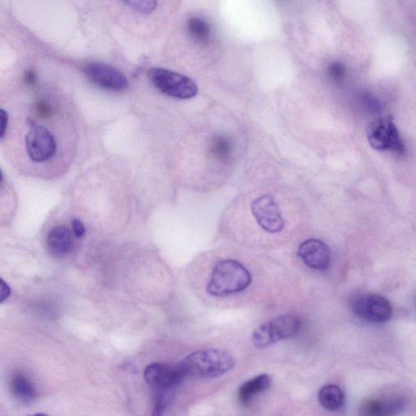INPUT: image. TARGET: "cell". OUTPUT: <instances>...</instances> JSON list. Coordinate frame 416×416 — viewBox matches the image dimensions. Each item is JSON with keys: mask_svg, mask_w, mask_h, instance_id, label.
Listing matches in <instances>:
<instances>
[{"mask_svg": "<svg viewBox=\"0 0 416 416\" xmlns=\"http://www.w3.org/2000/svg\"><path fill=\"white\" fill-rule=\"evenodd\" d=\"M184 378H217L231 371L235 360L227 350L210 349L195 351L178 365Z\"/></svg>", "mask_w": 416, "mask_h": 416, "instance_id": "6da1fadb", "label": "cell"}, {"mask_svg": "<svg viewBox=\"0 0 416 416\" xmlns=\"http://www.w3.org/2000/svg\"><path fill=\"white\" fill-rule=\"evenodd\" d=\"M252 280V274L241 263L224 259L215 264L206 291L208 295L215 298L231 295L246 290Z\"/></svg>", "mask_w": 416, "mask_h": 416, "instance_id": "7a4b0ae2", "label": "cell"}, {"mask_svg": "<svg viewBox=\"0 0 416 416\" xmlns=\"http://www.w3.org/2000/svg\"><path fill=\"white\" fill-rule=\"evenodd\" d=\"M27 124L24 145L28 158L37 164L47 163L55 158L59 144L52 130L33 119H28Z\"/></svg>", "mask_w": 416, "mask_h": 416, "instance_id": "3957f363", "label": "cell"}, {"mask_svg": "<svg viewBox=\"0 0 416 416\" xmlns=\"http://www.w3.org/2000/svg\"><path fill=\"white\" fill-rule=\"evenodd\" d=\"M148 77L156 89L175 99H192L199 92L197 83L189 77L167 68H151L148 71Z\"/></svg>", "mask_w": 416, "mask_h": 416, "instance_id": "277c9868", "label": "cell"}, {"mask_svg": "<svg viewBox=\"0 0 416 416\" xmlns=\"http://www.w3.org/2000/svg\"><path fill=\"white\" fill-rule=\"evenodd\" d=\"M301 327L300 318L293 314H285L263 323L254 330L252 340L254 346L263 348L279 341L291 339Z\"/></svg>", "mask_w": 416, "mask_h": 416, "instance_id": "5b68a950", "label": "cell"}, {"mask_svg": "<svg viewBox=\"0 0 416 416\" xmlns=\"http://www.w3.org/2000/svg\"><path fill=\"white\" fill-rule=\"evenodd\" d=\"M367 137L371 148L380 151L404 154L406 146L397 125L390 116L380 117L367 128Z\"/></svg>", "mask_w": 416, "mask_h": 416, "instance_id": "8992f818", "label": "cell"}, {"mask_svg": "<svg viewBox=\"0 0 416 416\" xmlns=\"http://www.w3.org/2000/svg\"><path fill=\"white\" fill-rule=\"evenodd\" d=\"M350 308L360 319L373 324L387 322L393 315L390 302L376 293H364L352 298Z\"/></svg>", "mask_w": 416, "mask_h": 416, "instance_id": "52a82bcc", "label": "cell"}, {"mask_svg": "<svg viewBox=\"0 0 416 416\" xmlns=\"http://www.w3.org/2000/svg\"><path fill=\"white\" fill-rule=\"evenodd\" d=\"M252 213L259 227L268 233H281L286 226L282 210L271 194L253 200Z\"/></svg>", "mask_w": 416, "mask_h": 416, "instance_id": "ba28073f", "label": "cell"}, {"mask_svg": "<svg viewBox=\"0 0 416 416\" xmlns=\"http://www.w3.org/2000/svg\"><path fill=\"white\" fill-rule=\"evenodd\" d=\"M83 72L88 79L102 89L121 92L129 86L128 78L117 68L106 63H87L83 68Z\"/></svg>", "mask_w": 416, "mask_h": 416, "instance_id": "9c48e42d", "label": "cell"}, {"mask_svg": "<svg viewBox=\"0 0 416 416\" xmlns=\"http://www.w3.org/2000/svg\"><path fill=\"white\" fill-rule=\"evenodd\" d=\"M144 378L151 388L157 392L173 390L185 379L178 366L155 363L146 367Z\"/></svg>", "mask_w": 416, "mask_h": 416, "instance_id": "30bf717a", "label": "cell"}, {"mask_svg": "<svg viewBox=\"0 0 416 416\" xmlns=\"http://www.w3.org/2000/svg\"><path fill=\"white\" fill-rule=\"evenodd\" d=\"M298 256L305 265L314 270L325 271L330 266V249L319 239L311 238L302 242L298 248Z\"/></svg>", "mask_w": 416, "mask_h": 416, "instance_id": "8fae6325", "label": "cell"}, {"mask_svg": "<svg viewBox=\"0 0 416 416\" xmlns=\"http://www.w3.org/2000/svg\"><path fill=\"white\" fill-rule=\"evenodd\" d=\"M405 404L399 397L369 400L362 405L360 413L361 416H395L403 412Z\"/></svg>", "mask_w": 416, "mask_h": 416, "instance_id": "7c38bea8", "label": "cell"}, {"mask_svg": "<svg viewBox=\"0 0 416 416\" xmlns=\"http://www.w3.org/2000/svg\"><path fill=\"white\" fill-rule=\"evenodd\" d=\"M47 244L49 251L55 256H65L72 247L70 230L66 226L52 229L47 235Z\"/></svg>", "mask_w": 416, "mask_h": 416, "instance_id": "4fadbf2b", "label": "cell"}, {"mask_svg": "<svg viewBox=\"0 0 416 416\" xmlns=\"http://www.w3.org/2000/svg\"><path fill=\"white\" fill-rule=\"evenodd\" d=\"M10 390L15 398L23 403H29L36 398V389L26 374L16 373L10 379Z\"/></svg>", "mask_w": 416, "mask_h": 416, "instance_id": "5bb4252c", "label": "cell"}, {"mask_svg": "<svg viewBox=\"0 0 416 416\" xmlns=\"http://www.w3.org/2000/svg\"><path fill=\"white\" fill-rule=\"evenodd\" d=\"M271 385V379L268 375H259L245 383L238 390V399L242 404H247L256 394L263 392Z\"/></svg>", "mask_w": 416, "mask_h": 416, "instance_id": "9a60e30c", "label": "cell"}, {"mask_svg": "<svg viewBox=\"0 0 416 416\" xmlns=\"http://www.w3.org/2000/svg\"><path fill=\"white\" fill-rule=\"evenodd\" d=\"M318 399L323 408L335 412L344 406L345 395L339 386L327 385L320 390Z\"/></svg>", "mask_w": 416, "mask_h": 416, "instance_id": "2e32d148", "label": "cell"}, {"mask_svg": "<svg viewBox=\"0 0 416 416\" xmlns=\"http://www.w3.org/2000/svg\"><path fill=\"white\" fill-rule=\"evenodd\" d=\"M188 32L195 40L207 41L210 37V29L206 22L200 18H192L187 23Z\"/></svg>", "mask_w": 416, "mask_h": 416, "instance_id": "e0dca14e", "label": "cell"}, {"mask_svg": "<svg viewBox=\"0 0 416 416\" xmlns=\"http://www.w3.org/2000/svg\"><path fill=\"white\" fill-rule=\"evenodd\" d=\"M128 7L134 12L139 13L143 15H149L155 11L157 8V1H128L125 2Z\"/></svg>", "mask_w": 416, "mask_h": 416, "instance_id": "ac0fdd59", "label": "cell"}, {"mask_svg": "<svg viewBox=\"0 0 416 416\" xmlns=\"http://www.w3.org/2000/svg\"><path fill=\"white\" fill-rule=\"evenodd\" d=\"M170 391L158 392L155 396V404L151 416H163L169 403V394Z\"/></svg>", "mask_w": 416, "mask_h": 416, "instance_id": "d6986e66", "label": "cell"}, {"mask_svg": "<svg viewBox=\"0 0 416 416\" xmlns=\"http://www.w3.org/2000/svg\"><path fill=\"white\" fill-rule=\"evenodd\" d=\"M1 127H0V139L3 140L7 135V131L9 127L8 112L2 107L1 109Z\"/></svg>", "mask_w": 416, "mask_h": 416, "instance_id": "ffe728a7", "label": "cell"}, {"mask_svg": "<svg viewBox=\"0 0 416 416\" xmlns=\"http://www.w3.org/2000/svg\"><path fill=\"white\" fill-rule=\"evenodd\" d=\"M72 227L73 233L75 234L77 238H82L84 236L86 233V228L80 219H72Z\"/></svg>", "mask_w": 416, "mask_h": 416, "instance_id": "44dd1931", "label": "cell"}, {"mask_svg": "<svg viewBox=\"0 0 416 416\" xmlns=\"http://www.w3.org/2000/svg\"><path fill=\"white\" fill-rule=\"evenodd\" d=\"M11 290L6 282L3 279L0 280V302L3 303L10 295Z\"/></svg>", "mask_w": 416, "mask_h": 416, "instance_id": "7402d4cb", "label": "cell"}, {"mask_svg": "<svg viewBox=\"0 0 416 416\" xmlns=\"http://www.w3.org/2000/svg\"><path fill=\"white\" fill-rule=\"evenodd\" d=\"M24 81L26 84L29 86H33L37 83V76L36 72L33 70H28L24 73Z\"/></svg>", "mask_w": 416, "mask_h": 416, "instance_id": "603a6c76", "label": "cell"}, {"mask_svg": "<svg viewBox=\"0 0 416 416\" xmlns=\"http://www.w3.org/2000/svg\"><path fill=\"white\" fill-rule=\"evenodd\" d=\"M344 67L339 65V63H334V65H332L330 68L331 75L335 78H341L344 77Z\"/></svg>", "mask_w": 416, "mask_h": 416, "instance_id": "cb8c5ba5", "label": "cell"}, {"mask_svg": "<svg viewBox=\"0 0 416 416\" xmlns=\"http://www.w3.org/2000/svg\"><path fill=\"white\" fill-rule=\"evenodd\" d=\"M29 416H48V415L39 413V414H34V415H29Z\"/></svg>", "mask_w": 416, "mask_h": 416, "instance_id": "d4e9b609", "label": "cell"}]
</instances>
